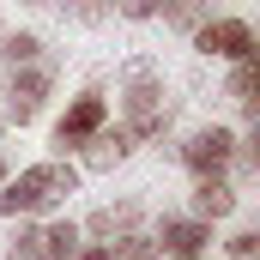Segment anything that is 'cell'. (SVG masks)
<instances>
[{
	"label": "cell",
	"mask_w": 260,
	"mask_h": 260,
	"mask_svg": "<svg viewBox=\"0 0 260 260\" xmlns=\"http://www.w3.org/2000/svg\"><path fill=\"white\" fill-rule=\"evenodd\" d=\"M79 188L73 164H30L18 176H6V194H0V218H43L55 212L67 194Z\"/></svg>",
	"instance_id": "1"
},
{
	"label": "cell",
	"mask_w": 260,
	"mask_h": 260,
	"mask_svg": "<svg viewBox=\"0 0 260 260\" xmlns=\"http://www.w3.org/2000/svg\"><path fill=\"white\" fill-rule=\"evenodd\" d=\"M121 109H127L133 139H157L164 133V121H170V109H164V73L151 61H127V97H121Z\"/></svg>",
	"instance_id": "2"
},
{
	"label": "cell",
	"mask_w": 260,
	"mask_h": 260,
	"mask_svg": "<svg viewBox=\"0 0 260 260\" xmlns=\"http://www.w3.org/2000/svg\"><path fill=\"white\" fill-rule=\"evenodd\" d=\"M79 248V224L73 218H49V224H24L18 236H12V260H73Z\"/></svg>",
	"instance_id": "3"
},
{
	"label": "cell",
	"mask_w": 260,
	"mask_h": 260,
	"mask_svg": "<svg viewBox=\"0 0 260 260\" xmlns=\"http://www.w3.org/2000/svg\"><path fill=\"white\" fill-rule=\"evenodd\" d=\"M194 49L200 55L242 61V55H254V24H248V18H200L194 24Z\"/></svg>",
	"instance_id": "4"
},
{
	"label": "cell",
	"mask_w": 260,
	"mask_h": 260,
	"mask_svg": "<svg viewBox=\"0 0 260 260\" xmlns=\"http://www.w3.org/2000/svg\"><path fill=\"white\" fill-rule=\"evenodd\" d=\"M236 157V139L230 127H200L188 145H182V164L194 170V176H224V164Z\"/></svg>",
	"instance_id": "5"
},
{
	"label": "cell",
	"mask_w": 260,
	"mask_h": 260,
	"mask_svg": "<svg viewBox=\"0 0 260 260\" xmlns=\"http://www.w3.org/2000/svg\"><path fill=\"white\" fill-rule=\"evenodd\" d=\"M103 121H109V109H103V91H85V97H73V109L61 115L55 145H67V151H73V145H85V139L103 127Z\"/></svg>",
	"instance_id": "6"
},
{
	"label": "cell",
	"mask_w": 260,
	"mask_h": 260,
	"mask_svg": "<svg viewBox=\"0 0 260 260\" xmlns=\"http://www.w3.org/2000/svg\"><path fill=\"white\" fill-rule=\"evenodd\" d=\"M43 97H49V73H43V67L12 73V85H6V121H37Z\"/></svg>",
	"instance_id": "7"
},
{
	"label": "cell",
	"mask_w": 260,
	"mask_h": 260,
	"mask_svg": "<svg viewBox=\"0 0 260 260\" xmlns=\"http://www.w3.org/2000/svg\"><path fill=\"white\" fill-rule=\"evenodd\" d=\"M133 145H139V139H133L127 127H97L91 139H85V164H91V170H115Z\"/></svg>",
	"instance_id": "8"
},
{
	"label": "cell",
	"mask_w": 260,
	"mask_h": 260,
	"mask_svg": "<svg viewBox=\"0 0 260 260\" xmlns=\"http://www.w3.org/2000/svg\"><path fill=\"white\" fill-rule=\"evenodd\" d=\"M206 242H212V230L200 218H164V236H157L164 254H200Z\"/></svg>",
	"instance_id": "9"
},
{
	"label": "cell",
	"mask_w": 260,
	"mask_h": 260,
	"mask_svg": "<svg viewBox=\"0 0 260 260\" xmlns=\"http://www.w3.org/2000/svg\"><path fill=\"white\" fill-rule=\"evenodd\" d=\"M194 212H200V218H230V212H236V188H230L224 176H200Z\"/></svg>",
	"instance_id": "10"
},
{
	"label": "cell",
	"mask_w": 260,
	"mask_h": 260,
	"mask_svg": "<svg viewBox=\"0 0 260 260\" xmlns=\"http://www.w3.org/2000/svg\"><path fill=\"white\" fill-rule=\"evenodd\" d=\"M133 224H139V200H121V206H103V212H91V230H97V236H115V230L127 236Z\"/></svg>",
	"instance_id": "11"
},
{
	"label": "cell",
	"mask_w": 260,
	"mask_h": 260,
	"mask_svg": "<svg viewBox=\"0 0 260 260\" xmlns=\"http://www.w3.org/2000/svg\"><path fill=\"white\" fill-rule=\"evenodd\" d=\"M254 55H242V61H236V73H230V97H236V103H242V109H248V121H260V109H254Z\"/></svg>",
	"instance_id": "12"
},
{
	"label": "cell",
	"mask_w": 260,
	"mask_h": 260,
	"mask_svg": "<svg viewBox=\"0 0 260 260\" xmlns=\"http://www.w3.org/2000/svg\"><path fill=\"white\" fill-rule=\"evenodd\" d=\"M43 55V43L30 37V30H12L6 43H0V61H12V67H24V61H37Z\"/></svg>",
	"instance_id": "13"
},
{
	"label": "cell",
	"mask_w": 260,
	"mask_h": 260,
	"mask_svg": "<svg viewBox=\"0 0 260 260\" xmlns=\"http://www.w3.org/2000/svg\"><path fill=\"white\" fill-rule=\"evenodd\" d=\"M206 6H212V0H170V6H164V24H176V30H194L200 18H206Z\"/></svg>",
	"instance_id": "14"
},
{
	"label": "cell",
	"mask_w": 260,
	"mask_h": 260,
	"mask_svg": "<svg viewBox=\"0 0 260 260\" xmlns=\"http://www.w3.org/2000/svg\"><path fill=\"white\" fill-rule=\"evenodd\" d=\"M115 260H157V242H151V236H139V230H127V236H121V248H115Z\"/></svg>",
	"instance_id": "15"
},
{
	"label": "cell",
	"mask_w": 260,
	"mask_h": 260,
	"mask_svg": "<svg viewBox=\"0 0 260 260\" xmlns=\"http://www.w3.org/2000/svg\"><path fill=\"white\" fill-rule=\"evenodd\" d=\"M254 254H260V236H254V230L230 236V260H254Z\"/></svg>",
	"instance_id": "16"
},
{
	"label": "cell",
	"mask_w": 260,
	"mask_h": 260,
	"mask_svg": "<svg viewBox=\"0 0 260 260\" xmlns=\"http://www.w3.org/2000/svg\"><path fill=\"white\" fill-rule=\"evenodd\" d=\"M61 6L73 18H103V12H109V0H61Z\"/></svg>",
	"instance_id": "17"
},
{
	"label": "cell",
	"mask_w": 260,
	"mask_h": 260,
	"mask_svg": "<svg viewBox=\"0 0 260 260\" xmlns=\"http://www.w3.org/2000/svg\"><path fill=\"white\" fill-rule=\"evenodd\" d=\"M157 12V0H121V18H151Z\"/></svg>",
	"instance_id": "18"
},
{
	"label": "cell",
	"mask_w": 260,
	"mask_h": 260,
	"mask_svg": "<svg viewBox=\"0 0 260 260\" xmlns=\"http://www.w3.org/2000/svg\"><path fill=\"white\" fill-rule=\"evenodd\" d=\"M73 260H115V242H103V248H73Z\"/></svg>",
	"instance_id": "19"
},
{
	"label": "cell",
	"mask_w": 260,
	"mask_h": 260,
	"mask_svg": "<svg viewBox=\"0 0 260 260\" xmlns=\"http://www.w3.org/2000/svg\"><path fill=\"white\" fill-rule=\"evenodd\" d=\"M164 260H200V254H164Z\"/></svg>",
	"instance_id": "20"
},
{
	"label": "cell",
	"mask_w": 260,
	"mask_h": 260,
	"mask_svg": "<svg viewBox=\"0 0 260 260\" xmlns=\"http://www.w3.org/2000/svg\"><path fill=\"white\" fill-rule=\"evenodd\" d=\"M0 182H6V157H0Z\"/></svg>",
	"instance_id": "21"
},
{
	"label": "cell",
	"mask_w": 260,
	"mask_h": 260,
	"mask_svg": "<svg viewBox=\"0 0 260 260\" xmlns=\"http://www.w3.org/2000/svg\"><path fill=\"white\" fill-rule=\"evenodd\" d=\"M0 121H6V115H0Z\"/></svg>",
	"instance_id": "22"
}]
</instances>
